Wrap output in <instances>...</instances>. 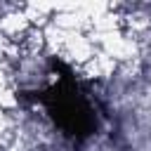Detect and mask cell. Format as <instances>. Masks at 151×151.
Here are the masks:
<instances>
[{
    "label": "cell",
    "instance_id": "cell-1",
    "mask_svg": "<svg viewBox=\"0 0 151 151\" xmlns=\"http://www.w3.org/2000/svg\"><path fill=\"white\" fill-rule=\"evenodd\" d=\"M38 101L45 106L54 127H59L61 134L76 144L92 137L99 127L97 101L71 76H59L57 83L38 94Z\"/></svg>",
    "mask_w": 151,
    "mask_h": 151
}]
</instances>
